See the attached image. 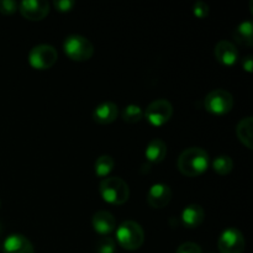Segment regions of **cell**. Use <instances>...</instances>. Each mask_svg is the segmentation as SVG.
Wrapping results in <instances>:
<instances>
[{"instance_id": "cell-9", "label": "cell", "mask_w": 253, "mask_h": 253, "mask_svg": "<svg viewBox=\"0 0 253 253\" xmlns=\"http://www.w3.org/2000/svg\"><path fill=\"white\" fill-rule=\"evenodd\" d=\"M19 10L27 20L40 21L48 15L49 4L43 0H24L19 4Z\"/></svg>"}, {"instance_id": "cell-21", "label": "cell", "mask_w": 253, "mask_h": 253, "mask_svg": "<svg viewBox=\"0 0 253 253\" xmlns=\"http://www.w3.org/2000/svg\"><path fill=\"white\" fill-rule=\"evenodd\" d=\"M123 119L127 124H137L143 119V110L138 105L130 104L123 111Z\"/></svg>"}, {"instance_id": "cell-10", "label": "cell", "mask_w": 253, "mask_h": 253, "mask_svg": "<svg viewBox=\"0 0 253 253\" xmlns=\"http://www.w3.org/2000/svg\"><path fill=\"white\" fill-rule=\"evenodd\" d=\"M170 199H172V189L169 188V185L157 183L148 190L147 203L153 209H162V208L167 207Z\"/></svg>"}, {"instance_id": "cell-3", "label": "cell", "mask_w": 253, "mask_h": 253, "mask_svg": "<svg viewBox=\"0 0 253 253\" xmlns=\"http://www.w3.org/2000/svg\"><path fill=\"white\" fill-rule=\"evenodd\" d=\"M116 240L123 249L127 251L138 250L145 242L143 229L135 221H124L116 230Z\"/></svg>"}, {"instance_id": "cell-18", "label": "cell", "mask_w": 253, "mask_h": 253, "mask_svg": "<svg viewBox=\"0 0 253 253\" xmlns=\"http://www.w3.org/2000/svg\"><path fill=\"white\" fill-rule=\"evenodd\" d=\"M235 41L244 46H252L253 44V25L251 21H244L235 29L234 31Z\"/></svg>"}, {"instance_id": "cell-29", "label": "cell", "mask_w": 253, "mask_h": 253, "mask_svg": "<svg viewBox=\"0 0 253 253\" xmlns=\"http://www.w3.org/2000/svg\"><path fill=\"white\" fill-rule=\"evenodd\" d=\"M0 208H1V202H0Z\"/></svg>"}, {"instance_id": "cell-23", "label": "cell", "mask_w": 253, "mask_h": 253, "mask_svg": "<svg viewBox=\"0 0 253 253\" xmlns=\"http://www.w3.org/2000/svg\"><path fill=\"white\" fill-rule=\"evenodd\" d=\"M19 9V4L14 0H0V12L4 15H12Z\"/></svg>"}, {"instance_id": "cell-2", "label": "cell", "mask_w": 253, "mask_h": 253, "mask_svg": "<svg viewBox=\"0 0 253 253\" xmlns=\"http://www.w3.org/2000/svg\"><path fill=\"white\" fill-rule=\"evenodd\" d=\"M101 198L111 205H123L130 198V188L120 177H106L99 184Z\"/></svg>"}, {"instance_id": "cell-6", "label": "cell", "mask_w": 253, "mask_h": 253, "mask_svg": "<svg viewBox=\"0 0 253 253\" xmlns=\"http://www.w3.org/2000/svg\"><path fill=\"white\" fill-rule=\"evenodd\" d=\"M57 58L58 53L51 44H37L29 53L30 66L40 71L51 68L57 62Z\"/></svg>"}, {"instance_id": "cell-8", "label": "cell", "mask_w": 253, "mask_h": 253, "mask_svg": "<svg viewBox=\"0 0 253 253\" xmlns=\"http://www.w3.org/2000/svg\"><path fill=\"white\" fill-rule=\"evenodd\" d=\"M217 246L220 253H244L246 241L241 231L235 227H229L221 232Z\"/></svg>"}, {"instance_id": "cell-20", "label": "cell", "mask_w": 253, "mask_h": 253, "mask_svg": "<svg viewBox=\"0 0 253 253\" xmlns=\"http://www.w3.org/2000/svg\"><path fill=\"white\" fill-rule=\"evenodd\" d=\"M212 166V169L220 175H226L229 174L230 172L234 168V162H232L231 157L226 155H221V156H217L211 163Z\"/></svg>"}, {"instance_id": "cell-7", "label": "cell", "mask_w": 253, "mask_h": 253, "mask_svg": "<svg viewBox=\"0 0 253 253\" xmlns=\"http://www.w3.org/2000/svg\"><path fill=\"white\" fill-rule=\"evenodd\" d=\"M143 115L151 125L160 127L170 120L173 115V106L166 99H158L147 106Z\"/></svg>"}, {"instance_id": "cell-4", "label": "cell", "mask_w": 253, "mask_h": 253, "mask_svg": "<svg viewBox=\"0 0 253 253\" xmlns=\"http://www.w3.org/2000/svg\"><path fill=\"white\" fill-rule=\"evenodd\" d=\"M63 51L72 61L85 62L93 56L94 46L88 39L81 35H71L64 40Z\"/></svg>"}, {"instance_id": "cell-15", "label": "cell", "mask_w": 253, "mask_h": 253, "mask_svg": "<svg viewBox=\"0 0 253 253\" xmlns=\"http://www.w3.org/2000/svg\"><path fill=\"white\" fill-rule=\"evenodd\" d=\"M119 115V108L115 103L106 101L96 106L93 111V119L100 125H109L114 123Z\"/></svg>"}, {"instance_id": "cell-11", "label": "cell", "mask_w": 253, "mask_h": 253, "mask_svg": "<svg viewBox=\"0 0 253 253\" xmlns=\"http://www.w3.org/2000/svg\"><path fill=\"white\" fill-rule=\"evenodd\" d=\"M4 253H35L34 245L24 235L14 234L6 237L2 242Z\"/></svg>"}, {"instance_id": "cell-16", "label": "cell", "mask_w": 253, "mask_h": 253, "mask_svg": "<svg viewBox=\"0 0 253 253\" xmlns=\"http://www.w3.org/2000/svg\"><path fill=\"white\" fill-rule=\"evenodd\" d=\"M145 156L151 163H161L167 156V145L161 138H153L146 147Z\"/></svg>"}, {"instance_id": "cell-22", "label": "cell", "mask_w": 253, "mask_h": 253, "mask_svg": "<svg viewBox=\"0 0 253 253\" xmlns=\"http://www.w3.org/2000/svg\"><path fill=\"white\" fill-rule=\"evenodd\" d=\"M95 251L96 253H115V241L110 237H101L95 244Z\"/></svg>"}, {"instance_id": "cell-28", "label": "cell", "mask_w": 253, "mask_h": 253, "mask_svg": "<svg viewBox=\"0 0 253 253\" xmlns=\"http://www.w3.org/2000/svg\"><path fill=\"white\" fill-rule=\"evenodd\" d=\"M1 232H2V229H1V225H0V236H1ZM1 247V246H0Z\"/></svg>"}, {"instance_id": "cell-14", "label": "cell", "mask_w": 253, "mask_h": 253, "mask_svg": "<svg viewBox=\"0 0 253 253\" xmlns=\"http://www.w3.org/2000/svg\"><path fill=\"white\" fill-rule=\"evenodd\" d=\"M91 225H93L94 231L98 232L99 235H109L115 231L116 221L113 214L105 210L95 212L91 219Z\"/></svg>"}, {"instance_id": "cell-12", "label": "cell", "mask_w": 253, "mask_h": 253, "mask_svg": "<svg viewBox=\"0 0 253 253\" xmlns=\"http://www.w3.org/2000/svg\"><path fill=\"white\" fill-rule=\"evenodd\" d=\"M214 53L217 61L222 66L226 67L234 66L239 59V51H237L236 46L230 41H220L215 46Z\"/></svg>"}, {"instance_id": "cell-5", "label": "cell", "mask_w": 253, "mask_h": 253, "mask_svg": "<svg viewBox=\"0 0 253 253\" xmlns=\"http://www.w3.org/2000/svg\"><path fill=\"white\" fill-rule=\"evenodd\" d=\"M204 106L207 111L212 115L221 116L231 111L234 106V98L225 89H214L205 96Z\"/></svg>"}, {"instance_id": "cell-19", "label": "cell", "mask_w": 253, "mask_h": 253, "mask_svg": "<svg viewBox=\"0 0 253 253\" xmlns=\"http://www.w3.org/2000/svg\"><path fill=\"white\" fill-rule=\"evenodd\" d=\"M115 167V161L111 156L103 155L95 161V165H94V170H95V174L99 178H106L111 173V170Z\"/></svg>"}, {"instance_id": "cell-27", "label": "cell", "mask_w": 253, "mask_h": 253, "mask_svg": "<svg viewBox=\"0 0 253 253\" xmlns=\"http://www.w3.org/2000/svg\"><path fill=\"white\" fill-rule=\"evenodd\" d=\"M242 67L246 72L251 73L252 72V67H253V61H252V56H247L245 57L244 61H242Z\"/></svg>"}, {"instance_id": "cell-26", "label": "cell", "mask_w": 253, "mask_h": 253, "mask_svg": "<svg viewBox=\"0 0 253 253\" xmlns=\"http://www.w3.org/2000/svg\"><path fill=\"white\" fill-rule=\"evenodd\" d=\"M76 5V1H72V0H57L53 2V6L58 10L59 12H68L73 9V6Z\"/></svg>"}, {"instance_id": "cell-17", "label": "cell", "mask_w": 253, "mask_h": 253, "mask_svg": "<svg viewBox=\"0 0 253 253\" xmlns=\"http://www.w3.org/2000/svg\"><path fill=\"white\" fill-rule=\"evenodd\" d=\"M252 127H253V119L252 116L242 119L236 127V135L239 140L246 146L247 148L252 150L253 148V138H252Z\"/></svg>"}, {"instance_id": "cell-13", "label": "cell", "mask_w": 253, "mask_h": 253, "mask_svg": "<svg viewBox=\"0 0 253 253\" xmlns=\"http://www.w3.org/2000/svg\"><path fill=\"white\" fill-rule=\"evenodd\" d=\"M183 225L188 229H197L198 226L204 222L205 220V211L200 205L190 204L187 208H184L180 215Z\"/></svg>"}, {"instance_id": "cell-24", "label": "cell", "mask_w": 253, "mask_h": 253, "mask_svg": "<svg viewBox=\"0 0 253 253\" xmlns=\"http://www.w3.org/2000/svg\"><path fill=\"white\" fill-rule=\"evenodd\" d=\"M210 12V9L209 6H208L207 2L204 1H197L194 4V6H193V14L195 15L197 17H199V19H204V17H207L208 15H209Z\"/></svg>"}, {"instance_id": "cell-1", "label": "cell", "mask_w": 253, "mask_h": 253, "mask_svg": "<svg viewBox=\"0 0 253 253\" xmlns=\"http://www.w3.org/2000/svg\"><path fill=\"white\" fill-rule=\"evenodd\" d=\"M210 165L209 155L200 147H189L180 153L178 169L187 177H198L207 172Z\"/></svg>"}, {"instance_id": "cell-25", "label": "cell", "mask_w": 253, "mask_h": 253, "mask_svg": "<svg viewBox=\"0 0 253 253\" xmlns=\"http://www.w3.org/2000/svg\"><path fill=\"white\" fill-rule=\"evenodd\" d=\"M175 253H202V249L194 242H185L178 247Z\"/></svg>"}]
</instances>
